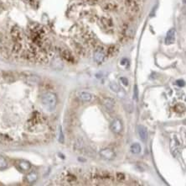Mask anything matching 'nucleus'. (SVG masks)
Wrapping results in <instances>:
<instances>
[{
    "label": "nucleus",
    "mask_w": 186,
    "mask_h": 186,
    "mask_svg": "<svg viewBox=\"0 0 186 186\" xmlns=\"http://www.w3.org/2000/svg\"><path fill=\"white\" fill-rule=\"evenodd\" d=\"M41 102L46 109L52 110L57 104V96L51 92H46L42 95Z\"/></svg>",
    "instance_id": "nucleus-1"
},
{
    "label": "nucleus",
    "mask_w": 186,
    "mask_h": 186,
    "mask_svg": "<svg viewBox=\"0 0 186 186\" xmlns=\"http://www.w3.org/2000/svg\"><path fill=\"white\" fill-rule=\"evenodd\" d=\"M179 147H180V145H179V142L176 136H174L172 137V140H171V143H170V148H171V152H172V154L176 157V156L179 154Z\"/></svg>",
    "instance_id": "nucleus-2"
},
{
    "label": "nucleus",
    "mask_w": 186,
    "mask_h": 186,
    "mask_svg": "<svg viewBox=\"0 0 186 186\" xmlns=\"http://www.w3.org/2000/svg\"><path fill=\"white\" fill-rule=\"evenodd\" d=\"M100 156L106 160H113L115 157V153L111 148H103L99 153Z\"/></svg>",
    "instance_id": "nucleus-3"
},
{
    "label": "nucleus",
    "mask_w": 186,
    "mask_h": 186,
    "mask_svg": "<svg viewBox=\"0 0 186 186\" xmlns=\"http://www.w3.org/2000/svg\"><path fill=\"white\" fill-rule=\"evenodd\" d=\"M123 123L119 119H115L111 124V130L116 134H119L123 131Z\"/></svg>",
    "instance_id": "nucleus-4"
},
{
    "label": "nucleus",
    "mask_w": 186,
    "mask_h": 186,
    "mask_svg": "<svg viewBox=\"0 0 186 186\" xmlns=\"http://www.w3.org/2000/svg\"><path fill=\"white\" fill-rule=\"evenodd\" d=\"M175 30L174 28H172L167 32V35H166L165 38V44L166 45L173 44L175 42Z\"/></svg>",
    "instance_id": "nucleus-5"
},
{
    "label": "nucleus",
    "mask_w": 186,
    "mask_h": 186,
    "mask_svg": "<svg viewBox=\"0 0 186 186\" xmlns=\"http://www.w3.org/2000/svg\"><path fill=\"white\" fill-rule=\"evenodd\" d=\"M137 132H138L140 139L143 142H146L147 139H148V131H147L146 127L144 126V125H138V127H137Z\"/></svg>",
    "instance_id": "nucleus-6"
},
{
    "label": "nucleus",
    "mask_w": 186,
    "mask_h": 186,
    "mask_svg": "<svg viewBox=\"0 0 186 186\" xmlns=\"http://www.w3.org/2000/svg\"><path fill=\"white\" fill-rule=\"evenodd\" d=\"M103 104L108 111H113L115 106V101L111 98H106L103 100Z\"/></svg>",
    "instance_id": "nucleus-7"
},
{
    "label": "nucleus",
    "mask_w": 186,
    "mask_h": 186,
    "mask_svg": "<svg viewBox=\"0 0 186 186\" xmlns=\"http://www.w3.org/2000/svg\"><path fill=\"white\" fill-rule=\"evenodd\" d=\"M79 98H80L82 101H85V102H89V101L92 100V95L90 93H88V92L82 91V92H80V93H79Z\"/></svg>",
    "instance_id": "nucleus-8"
},
{
    "label": "nucleus",
    "mask_w": 186,
    "mask_h": 186,
    "mask_svg": "<svg viewBox=\"0 0 186 186\" xmlns=\"http://www.w3.org/2000/svg\"><path fill=\"white\" fill-rule=\"evenodd\" d=\"M104 58H105V55L102 52H100V51H97V52H95L94 54V59L96 60V62H98V63H101L104 61Z\"/></svg>",
    "instance_id": "nucleus-9"
},
{
    "label": "nucleus",
    "mask_w": 186,
    "mask_h": 186,
    "mask_svg": "<svg viewBox=\"0 0 186 186\" xmlns=\"http://www.w3.org/2000/svg\"><path fill=\"white\" fill-rule=\"evenodd\" d=\"M37 179H38V175L35 173H30L26 176V179H27L28 183H30V184L34 183L37 180Z\"/></svg>",
    "instance_id": "nucleus-10"
},
{
    "label": "nucleus",
    "mask_w": 186,
    "mask_h": 186,
    "mask_svg": "<svg viewBox=\"0 0 186 186\" xmlns=\"http://www.w3.org/2000/svg\"><path fill=\"white\" fill-rule=\"evenodd\" d=\"M141 146L138 143H133L131 146V152L134 154H138L141 153Z\"/></svg>",
    "instance_id": "nucleus-11"
},
{
    "label": "nucleus",
    "mask_w": 186,
    "mask_h": 186,
    "mask_svg": "<svg viewBox=\"0 0 186 186\" xmlns=\"http://www.w3.org/2000/svg\"><path fill=\"white\" fill-rule=\"evenodd\" d=\"M20 168L21 169H23L24 171H27L31 168V164L29 162L26 161H22L20 163Z\"/></svg>",
    "instance_id": "nucleus-12"
},
{
    "label": "nucleus",
    "mask_w": 186,
    "mask_h": 186,
    "mask_svg": "<svg viewBox=\"0 0 186 186\" xmlns=\"http://www.w3.org/2000/svg\"><path fill=\"white\" fill-rule=\"evenodd\" d=\"M110 89H111L112 91L116 92V93H118L119 90H120V87L118 86L117 83H116L115 82H112L110 83Z\"/></svg>",
    "instance_id": "nucleus-13"
},
{
    "label": "nucleus",
    "mask_w": 186,
    "mask_h": 186,
    "mask_svg": "<svg viewBox=\"0 0 186 186\" xmlns=\"http://www.w3.org/2000/svg\"><path fill=\"white\" fill-rule=\"evenodd\" d=\"M7 166H8V163L6 159L3 157L0 156V169H4L7 168Z\"/></svg>",
    "instance_id": "nucleus-14"
},
{
    "label": "nucleus",
    "mask_w": 186,
    "mask_h": 186,
    "mask_svg": "<svg viewBox=\"0 0 186 186\" xmlns=\"http://www.w3.org/2000/svg\"><path fill=\"white\" fill-rule=\"evenodd\" d=\"M116 178H117V181H119V182H123V181H124V180L126 179V176H125V174H122V173H117Z\"/></svg>",
    "instance_id": "nucleus-15"
},
{
    "label": "nucleus",
    "mask_w": 186,
    "mask_h": 186,
    "mask_svg": "<svg viewBox=\"0 0 186 186\" xmlns=\"http://www.w3.org/2000/svg\"><path fill=\"white\" fill-rule=\"evenodd\" d=\"M30 82H35V83H37V82H39L40 79L37 77V76H35V75H33V76H30V77H29L28 78H27Z\"/></svg>",
    "instance_id": "nucleus-16"
},
{
    "label": "nucleus",
    "mask_w": 186,
    "mask_h": 186,
    "mask_svg": "<svg viewBox=\"0 0 186 186\" xmlns=\"http://www.w3.org/2000/svg\"><path fill=\"white\" fill-rule=\"evenodd\" d=\"M59 142L61 143H64V136H63V132H62L61 126H60V136H59Z\"/></svg>",
    "instance_id": "nucleus-17"
},
{
    "label": "nucleus",
    "mask_w": 186,
    "mask_h": 186,
    "mask_svg": "<svg viewBox=\"0 0 186 186\" xmlns=\"http://www.w3.org/2000/svg\"><path fill=\"white\" fill-rule=\"evenodd\" d=\"M137 97H138V91H137V85L134 86V89H133V98L135 99H137Z\"/></svg>",
    "instance_id": "nucleus-18"
},
{
    "label": "nucleus",
    "mask_w": 186,
    "mask_h": 186,
    "mask_svg": "<svg viewBox=\"0 0 186 186\" xmlns=\"http://www.w3.org/2000/svg\"><path fill=\"white\" fill-rule=\"evenodd\" d=\"M176 83H177V85L178 86H179V87H184L185 85V82L184 81V80H178L177 82H176Z\"/></svg>",
    "instance_id": "nucleus-19"
},
{
    "label": "nucleus",
    "mask_w": 186,
    "mask_h": 186,
    "mask_svg": "<svg viewBox=\"0 0 186 186\" xmlns=\"http://www.w3.org/2000/svg\"><path fill=\"white\" fill-rule=\"evenodd\" d=\"M120 81H122V83H123L125 86H127V85H128V80H127L126 78H123V77L120 78Z\"/></svg>",
    "instance_id": "nucleus-20"
},
{
    "label": "nucleus",
    "mask_w": 186,
    "mask_h": 186,
    "mask_svg": "<svg viewBox=\"0 0 186 186\" xmlns=\"http://www.w3.org/2000/svg\"><path fill=\"white\" fill-rule=\"evenodd\" d=\"M184 3H186V0H184Z\"/></svg>",
    "instance_id": "nucleus-21"
}]
</instances>
